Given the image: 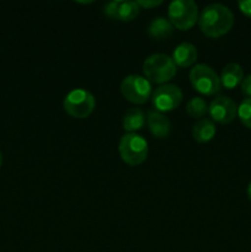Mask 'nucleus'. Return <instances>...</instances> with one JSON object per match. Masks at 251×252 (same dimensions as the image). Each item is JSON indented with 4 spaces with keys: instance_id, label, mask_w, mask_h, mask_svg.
Returning a JSON list of instances; mask_svg holds the SVG:
<instances>
[{
    "instance_id": "1",
    "label": "nucleus",
    "mask_w": 251,
    "mask_h": 252,
    "mask_svg": "<svg viewBox=\"0 0 251 252\" xmlns=\"http://www.w3.org/2000/svg\"><path fill=\"white\" fill-rule=\"evenodd\" d=\"M199 30L209 38H219L231 30L234 14L228 6L219 2L209 4L198 16Z\"/></svg>"
},
{
    "instance_id": "2",
    "label": "nucleus",
    "mask_w": 251,
    "mask_h": 252,
    "mask_svg": "<svg viewBox=\"0 0 251 252\" xmlns=\"http://www.w3.org/2000/svg\"><path fill=\"white\" fill-rule=\"evenodd\" d=\"M143 73L150 83L164 85L176 75L177 69L171 57L164 53H155L144 61Z\"/></svg>"
},
{
    "instance_id": "3",
    "label": "nucleus",
    "mask_w": 251,
    "mask_h": 252,
    "mask_svg": "<svg viewBox=\"0 0 251 252\" xmlns=\"http://www.w3.org/2000/svg\"><path fill=\"white\" fill-rule=\"evenodd\" d=\"M148 142L137 133H126L118 143L121 159L129 166L143 164L148 157Z\"/></svg>"
},
{
    "instance_id": "4",
    "label": "nucleus",
    "mask_w": 251,
    "mask_h": 252,
    "mask_svg": "<svg viewBox=\"0 0 251 252\" xmlns=\"http://www.w3.org/2000/svg\"><path fill=\"white\" fill-rule=\"evenodd\" d=\"M167 16L175 29L187 31L198 21V6L192 0H174L167 7Z\"/></svg>"
},
{
    "instance_id": "5",
    "label": "nucleus",
    "mask_w": 251,
    "mask_h": 252,
    "mask_svg": "<svg viewBox=\"0 0 251 252\" xmlns=\"http://www.w3.org/2000/svg\"><path fill=\"white\" fill-rule=\"evenodd\" d=\"M95 106V96L84 89H74L64 97L63 101V107L66 115L76 120L88 118L94 112Z\"/></svg>"
},
{
    "instance_id": "6",
    "label": "nucleus",
    "mask_w": 251,
    "mask_h": 252,
    "mask_svg": "<svg viewBox=\"0 0 251 252\" xmlns=\"http://www.w3.org/2000/svg\"><path fill=\"white\" fill-rule=\"evenodd\" d=\"M188 78L194 90L202 95L212 96L220 91V78L207 64H196L189 71Z\"/></svg>"
},
{
    "instance_id": "7",
    "label": "nucleus",
    "mask_w": 251,
    "mask_h": 252,
    "mask_svg": "<svg viewBox=\"0 0 251 252\" xmlns=\"http://www.w3.org/2000/svg\"><path fill=\"white\" fill-rule=\"evenodd\" d=\"M121 93L123 97L135 105H143L152 96V84L144 76L132 75L126 76L121 83Z\"/></svg>"
},
{
    "instance_id": "8",
    "label": "nucleus",
    "mask_w": 251,
    "mask_h": 252,
    "mask_svg": "<svg viewBox=\"0 0 251 252\" xmlns=\"http://www.w3.org/2000/svg\"><path fill=\"white\" fill-rule=\"evenodd\" d=\"M182 95L181 89L174 84H164L155 89L152 95V102L155 110L159 112H170L181 105Z\"/></svg>"
},
{
    "instance_id": "9",
    "label": "nucleus",
    "mask_w": 251,
    "mask_h": 252,
    "mask_svg": "<svg viewBox=\"0 0 251 252\" xmlns=\"http://www.w3.org/2000/svg\"><path fill=\"white\" fill-rule=\"evenodd\" d=\"M208 112L213 121L220 125H228L238 116V106L228 96H218L211 102Z\"/></svg>"
},
{
    "instance_id": "10",
    "label": "nucleus",
    "mask_w": 251,
    "mask_h": 252,
    "mask_svg": "<svg viewBox=\"0 0 251 252\" xmlns=\"http://www.w3.org/2000/svg\"><path fill=\"white\" fill-rule=\"evenodd\" d=\"M147 126L150 133L159 139L169 137L171 130V123L164 113L157 110H149L147 112Z\"/></svg>"
},
{
    "instance_id": "11",
    "label": "nucleus",
    "mask_w": 251,
    "mask_h": 252,
    "mask_svg": "<svg viewBox=\"0 0 251 252\" xmlns=\"http://www.w3.org/2000/svg\"><path fill=\"white\" fill-rule=\"evenodd\" d=\"M172 31H174V26L170 22V20L161 16L154 17L149 22L147 29L148 36L150 38L155 39V41H164V39H167L172 34Z\"/></svg>"
},
{
    "instance_id": "12",
    "label": "nucleus",
    "mask_w": 251,
    "mask_h": 252,
    "mask_svg": "<svg viewBox=\"0 0 251 252\" xmlns=\"http://www.w3.org/2000/svg\"><path fill=\"white\" fill-rule=\"evenodd\" d=\"M171 58L176 65L181 66V68H188V66L193 65L194 62L197 61L196 47L188 42H184L174 49Z\"/></svg>"
},
{
    "instance_id": "13",
    "label": "nucleus",
    "mask_w": 251,
    "mask_h": 252,
    "mask_svg": "<svg viewBox=\"0 0 251 252\" xmlns=\"http://www.w3.org/2000/svg\"><path fill=\"white\" fill-rule=\"evenodd\" d=\"M220 84L228 90L236 88L239 84H241L244 79V70L240 64L229 63L221 69L220 73Z\"/></svg>"
},
{
    "instance_id": "14",
    "label": "nucleus",
    "mask_w": 251,
    "mask_h": 252,
    "mask_svg": "<svg viewBox=\"0 0 251 252\" xmlns=\"http://www.w3.org/2000/svg\"><path fill=\"white\" fill-rule=\"evenodd\" d=\"M216 133V125L213 123V121L208 120V118H201L192 127V137L198 143L211 142Z\"/></svg>"
},
{
    "instance_id": "15",
    "label": "nucleus",
    "mask_w": 251,
    "mask_h": 252,
    "mask_svg": "<svg viewBox=\"0 0 251 252\" xmlns=\"http://www.w3.org/2000/svg\"><path fill=\"white\" fill-rule=\"evenodd\" d=\"M145 120L147 117L140 108H130L123 116V129L128 133H135L137 130L142 129L143 126L145 125Z\"/></svg>"
},
{
    "instance_id": "16",
    "label": "nucleus",
    "mask_w": 251,
    "mask_h": 252,
    "mask_svg": "<svg viewBox=\"0 0 251 252\" xmlns=\"http://www.w3.org/2000/svg\"><path fill=\"white\" fill-rule=\"evenodd\" d=\"M139 5L137 1H118L117 7V15H116V20L123 22H129L134 20L135 17L139 15Z\"/></svg>"
},
{
    "instance_id": "17",
    "label": "nucleus",
    "mask_w": 251,
    "mask_h": 252,
    "mask_svg": "<svg viewBox=\"0 0 251 252\" xmlns=\"http://www.w3.org/2000/svg\"><path fill=\"white\" fill-rule=\"evenodd\" d=\"M186 112L193 118H202L208 112V105L202 97H192L186 105Z\"/></svg>"
},
{
    "instance_id": "18",
    "label": "nucleus",
    "mask_w": 251,
    "mask_h": 252,
    "mask_svg": "<svg viewBox=\"0 0 251 252\" xmlns=\"http://www.w3.org/2000/svg\"><path fill=\"white\" fill-rule=\"evenodd\" d=\"M238 116L240 122L251 129V97L244 98L238 107Z\"/></svg>"
},
{
    "instance_id": "19",
    "label": "nucleus",
    "mask_w": 251,
    "mask_h": 252,
    "mask_svg": "<svg viewBox=\"0 0 251 252\" xmlns=\"http://www.w3.org/2000/svg\"><path fill=\"white\" fill-rule=\"evenodd\" d=\"M118 1H120V0H113V1L107 2V4L105 5V7H103V12H105L106 16L110 17V19H112V20H116Z\"/></svg>"
},
{
    "instance_id": "20",
    "label": "nucleus",
    "mask_w": 251,
    "mask_h": 252,
    "mask_svg": "<svg viewBox=\"0 0 251 252\" xmlns=\"http://www.w3.org/2000/svg\"><path fill=\"white\" fill-rule=\"evenodd\" d=\"M241 93L248 97H251V74L246 75L240 84Z\"/></svg>"
},
{
    "instance_id": "21",
    "label": "nucleus",
    "mask_w": 251,
    "mask_h": 252,
    "mask_svg": "<svg viewBox=\"0 0 251 252\" xmlns=\"http://www.w3.org/2000/svg\"><path fill=\"white\" fill-rule=\"evenodd\" d=\"M238 6L244 15L251 17V0H240L238 1Z\"/></svg>"
},
{
    "instance_id": "22",
    "label": "nucleus",
    "mask_w": 251,
    "mask_h": 252,
    "mask_svg": "<svg viewBox=\"0 0 251 252\" xmlns=\"http://www.w3.org/2000/svg\"><path fill=\"white\" fill-rule=\"evenodd\" d=\"M137 4L139 5V7L152 9V7L159 6L160 4H162V1L161 0H139V1H137Z\"/></svg>"
},
{
    "instance_id": "23",
    "label": "nucleus",
    "mask_w": 251,
    "mask_h": 252,
    "mask_svg": "<svg viewBox=\"0 0 251 252\" xmlns=\"http://www.w3.org/2000/svg\"><path fill=\"white\" fill-rule=\"evenodd\" d=\"M246 193H248L249 199H250V201H251V182L248 185V189H246Z\"/></svg>"
},
{
    "instance_id": "24",
    "label": "nucleus",
    "mask_w": 251,
    "mask_h": 252,
    "mask_svg": "<svg viewBox=\"0 0 251 252\" xmlns=\"http://www.w3.org/2000/svg\"><path fill=\"white\" fill-rule=\"evenodd\" d=\"M2 165V155H1V152H0V167H1Z\"/></svg>"
}]
</instances>
